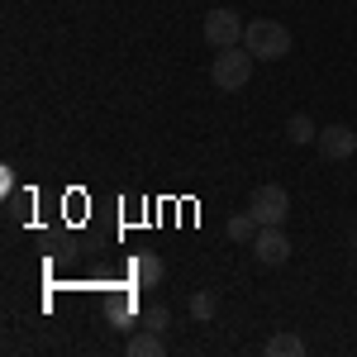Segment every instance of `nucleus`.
Listing matches in <instances>:
<instances>
[{
  "mask_svg": "<svg viewBox=\"0 0 357 357\" xmlns=\"http://www.w3.org/2000/svg\"><path fill=\"white\" fill-rule=\"evenodd\" d=\"M243 48L257 62H276V57L291 53V29L276 24V20H252V24L243 29Z\"/></svg>",
  "mask_w": 357,
  "mask_h": 357,
  "instance_id": "f257e3e1",
  "label": "nucleus"
},
{
  "mask_svg": "<svg viewBox=\"0 0 357 357\" xmlns=\"http://www.w3.org/2000/svg\"><path fill=\"white\" fill-rule=\"evenodd\" d=\"M252 62H257V57L248 53L243 43L220 48V53H215V67H210V82L220 86V91H243L248 77H252Z\"/></svg>",
  "mask_w": 357,
  "mask_h": 357,
  "instance_id": "f03ea898",
  "label": "nucleus"
},
{
  "mask_svg": "<svg viewBox=\"0 0 357 357\" xmlns=\"http://www.w3.org/2000/svg\"><path fill=\"white\" fill-rule=\"evenodd\" d=\"M248 215H252L257 224H286V215H291L286 186H257L252 200H248Z\"/></svg>",
  "mask_w": 357,
  "mask_h": 357,
  "instance_id": "7ed1b4c3",
  "label": "nucleus"
},
{
  "mask_svg": "<svg viewBox=\"0 0 357 357\" xmlns=\"http://www.w3.org/2000/svg\"><path fill=\"white\" fill-rule=\"evenodd\" d=\"M243 20H238V10H210L205 15V43L220 53V48H234V43H243Z\"/></svg>",
  "mask_w": 357,
  "mask_h": 357,
  "instance_id": "20e7f679",
  "label": "nucleus"
},
{
  "mask_svg": "<svg viewBox=\"0 0 357 357\" xmlns=\"http://www.w3.org/2000/svg\"><path fill=\"white\" fill-rule=\"evenodd\" d=\"M252 252H257L262 267H281V262L291 257V238H286V229H281V224H262L257 238H252Z\"/></svg>",
  "mask_w": 357,
  "mask_h": 357,
  "instance_id": "39448f33",
  "label": "nucleus"
},
{
  "mask_svg": "<svg viewBox=\"0 0 357 357\" xmlns=\"http://www.w3.org/2000/svg\"><path fill=\"white\" fill-rule=\"evenodd\" d=\"M314 148H319L329 162H348V158L357 153V129H348V124H329V129H319Z\"/></svg>",
  "mask_w": 357,
  "mask_h": 357,
  "instance_id": "423d86ee",
  "label": "nucleus"
},
{
  "mask_svg": "<svg viewBox=\"0 0 357 357\" xmlns=\"http://www.w3.org/2000/svg\"><path fill=\"white\" fill-rule=\"evenodd\" d=\"M129 272H134V286L153 291V286H162V257L158 252H138L134 262H129Z\"/></svg>",
  "mask_w": 357,
  "mask_h": 357,
  "instance_id": "0eeeda50",
  "label": "nucleus"
},
{
  "mask_svg": "<svg viewBox=\"0 0 357 357\" xmlns=\"http://www.w3.org/2000/svg\"><path fill=\"white\" fill-rule=\"evenodd\" d=\"M162 353H167V343H162V333H158V329L129 333V357H162Z\"/></svg>",
  "mask_w": 357,
  "mask_h": 357,
  "instance_id": "6e6552de",
  "label": "nucleus"
},
{
  "mask_svg": "<svg viewBox=\"0 0 357 357\" xmlns=\"http://www.w3.org/2000/svg\"><path fill=\"white\" fill-rule=\"evenodd\" d=\"M262 353H267V357H301L305 353V338H301V333H272V338L262 343Z\"/></svg>",
  "mask_w": 357,
  "mask_h": 357,
  "instance_id": "1a4fd4ad",
  "label": "nucleus"
},
{
  "mask_svg": "<svg viewBox=\"0 0 357 357\" xmlns=\"http://www.w3.org/2000/svg\"><path fill=\"white\" fill-rule=\"evenodd\" d=\"M257 229H262V224L252 220V215H234V220L224 224V234H229L234 243H252V238H257Z\"/></svg>",
  "mask_w": 357,
  "mask_h": 357,
  "instance_id": "9d476101",
  "label": "nucleus"
},
{
  "mask_svg": "<svg viewBox=\"0 0 357 357\" xmlns=\"http://www.w3.org/2000/svg\"><path fill=\"white\" fill-rule=\"evenodd\" d=\"M286 138H291V143H314V138H319V129H314V119H310V114H291Z\"/></svg>",
  "mask_w": 357,
  "mask_h": 357,
  "instance_id": "9b49d317",
  "label": "nucleus"
},
{
  "mask_svg": "<svg viewBox=\"0 0 357 357\" xmlns=\"http://www.w3.org/2000/svg\"><path fill=\"white\" fill-rule=\"evenodd\" d=\"M143 329L167 333V329H172V310H167V305H148V310H143Z\"/></svg>",
  "mask_w": 357,
  "mask_h": 357,
  "instance_id": "f8f14e48",
  "label": "nucleus"
},
{
  "mask_svg": "<svg viewBox=\"0 0 357 357\" xmlns=\"http://www.w3.org/2000/svg\"><path fill=\"white\" fill-rule=\"evenodd\" d=\"M191 319H200V324L215 319V296H210V291H195L191 296Z\"/></svg>",
  "mask_w": 357,
  "mask_h": 357,
  "instance_id": "ddd939ff",
  "label": "nucleus"
},
{
  "mask_svg": "<svg viewBox=\"0 0 357 357\" xmlns=\"http://www.w3.org/2000/svg\"><path fill=\"white\" fill-rule=\"evenodd\" d=\"M353 248H357V229H353Z\"/></svg>",
  "mask_w": 357,
  "mask_h": 357,
  "instance_id": "4468645a",
  "label": "nucleus"
}]
</instances>
